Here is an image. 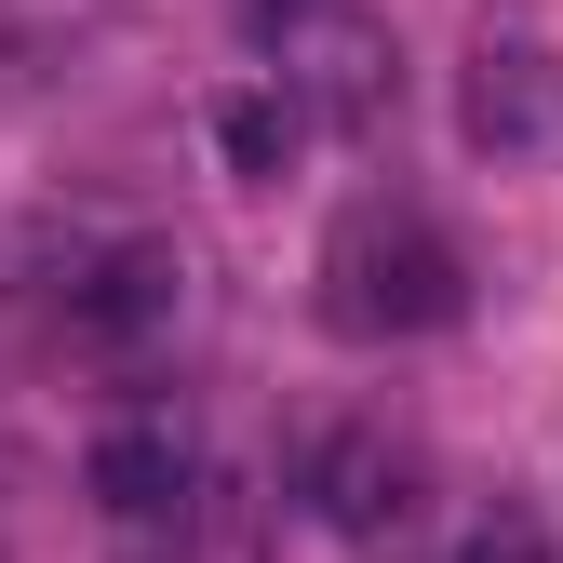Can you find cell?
<instances>
[{
  "label": "cell",
  "mask_w": 563,
  "mask_h": 563,
  "mask_svg": "<svg viewBox=\"0 0 563 563\" xmlns=\"http://www.w3.org/2000/svg\"><path fill=\"white\" fill-rule=\"evenodd\" d=\"M456 296H470V268H456V242H443L430 216H349V229L322 242V322L363 335V349L456 322Z\"/></svg>",
  "instance_id": "obj_1"
},
{
  "label": "cell",
  "mask_w": 563,
  "mask_h": 563,
  "mask_svg": "<svg viewBox=\"0 0 563 563\" xmlns=\"http://www.w3.org/2000/svg\"><path fill=\"white\" fill-rule=\"evenodd\" d=\"M309 510H322L335 537H389V523L416 510V456H402L389 430H322V443H309Z\"/></svg>",
  "instance_id": "obj_2"
},
{
  "label": "cell",
  "mask_w": 563,
  "mask_h": 563,
  "mask_svg": "<svg viewBox=\"0 0 563 563\" xmlns=\"http://www.w3.org/2000/svg\"><path fill=\"white\" fill-rule=\"evenodd\" d=\"M175 282H188V268H175L162 242H121V255L81 282V296H67V322H81L95 349H121V335H162V322H175Z\"/></svg>",
  "instance_id": "obj_3"
},
{
  "label": "cell",
  "mask_w": 563,
  "mask_h": 563,
  "mask_svg": "<svg viewBox=\"0 0 563 563\" xmlns=\"http://www.w3.org/2000/svg\"><path fill=\"white\" fill-rule=\"evenodd\" d=\"M470 148H537L550 134V81H537V41H497L483 27V54H470Z\"/></svg>",
  "instance_id": "obj_4"
},
{
  "label": "cell",
  "mask_w": 563,
  "mask_h": 563,
  "mask_svg": "<svg viewBox=\"0 0 563 563\" xmlns=\"http://www.w3.org/2000/svg\"><path fill=\"white\" fill-rule=\"evenodd\" d=\"M95 497H108V523H134V537L175 523V510H188V443H175V430H108V443H95Z\"/></svg>",
  "instance_id": "obj_5"
},
{
  "label": "cell",
  "mask_w": 563,
  "mask_h": 563,
  "mask_svg": "<svg viewBox=\"0 0 563 563\" xmlns=\"http://www.w3.org/2000/svg\"><path fill=\"white\" fill-rule=\"evenodd\" d=\"M216 134H229V162L268 188L282 162H296V134H309V121H296V95H229V121H216Z\"/></svg>",
  "instance_id": "obj_6"
},
{
  "label": "cell",
  "mask_w": 563,
  "mask_h": 563,
  "mask_svg": "<svg viewBox=\"0 0 563 563\" xmlns=\"http://www.w3.org/2000/svg\"><path fill=\"white\" fill-rule=\"evenodd\" d=\"M456 563H550V537H537V510H497V523H470Z\"/></svg>",
  "instance_id": "obj_7"
},
{
  "label": "cell",
  "mask_w": 563,
  "mask_h": 563,
  "mask_svg": "<svg viewBox=\"0 0 563 563\" xmlns=\"http://www.w3.org/2000/svg\"><path fill=\"white\" fill-rule=\"evenodd\" d=\"M309 14H322V0H242V27H255V41H282V27H309Z\"/></svg>",
  "instance_id": "obj_8"
}]
</instances>
